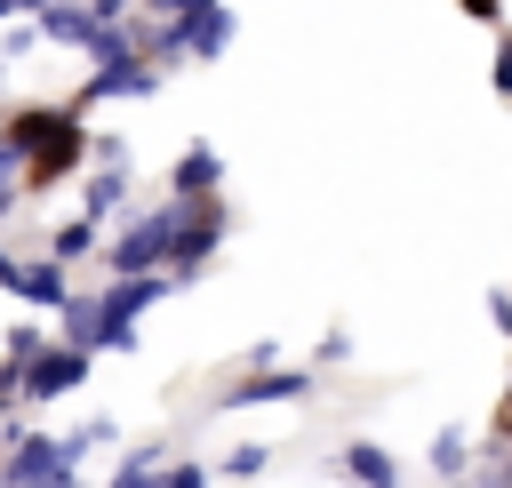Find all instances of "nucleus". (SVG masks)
I'll use <instances>...</instances> for the list:
<instances>
[{
    "label": "nucleus",
    "instance_id": "obj_1",
    "mask_svg": "<svg viewBox=\"0 0 512 488\" xmlns=\"http://www.w3.org/2000/svg\"><path fill=\"white\" fill-rule=\"evenodd\" d=\"M336 472L360 480V488H400V464H392V448H376V440H352V448L336 456Z\"/></svg>",
    "mask_w": 512,
    "mask_h": 488
},
{
    "label": "nucleus",
    "instance_id": "obj_2",
    "mask_svg": "<svg viewBox=\"0 0 512 488\" xmlns=\"http://www.w3.org/2000/svg\"><path fill=\"white\" fill-rule=\"evenodd\" d=\"M472 464H480V456H472V432H464V424H440V432H432V472H440V480H472Z\"/></svg>",
    "mask_w": 512,
    "mask_h": 488
},
{
    "label": "nucleus",
    "instance_id": "obj_3",
    "mask_svg": "<svg viewBox=\"0 0 512 488\" xmlns=\"http://www.w3.org/2000/svg\"><path fill=\"white\" fill-rule=\"evenodd\" d=\"M304 384H312V376H256V384L232 392V408H248V400H304Z\"/></svg>",
    "mask_w": 512,
    "mask_h": 488
},
{
    "label": "nucleus",
    "instance_id": "obj_4",
    "mask_svg": "<svg viewBox=\"0 0 512 488\" xmlns=\"http://www.w3.org/2000/svg\"><path fill=\"white\" fill-rule=\"evenodd\" d=\"M472 480H480V488H512V440H480Z\"/></svg>",
    "mask_w": 512,
    "mask_h": 488
},
{
    "label": "nucleus",
    "instance_id": "obj_5",
    "mask_svg": "<svg viewBox=\"0 0 512 488\" xmlns=\"http://www.w3.org/2000/svg\"><path fill=\"white\" fill-rule=\"evenodd\" d=\"M488 80H496V96H504V104H512V40H504V48H496V64H488Z\"/></svg>",
    "mask_w": 512,
    "mask_h": 488
},
{
    "label": "nucleus",
    "instance_id": "obj_6",
    "mask_svg": "<svg viewBox=\"0 0 512 488\" xmlns=\"http://www.w3.org/2000/svg\"><path fill=\"white\" fill-rule=\"evenodd\" d=\"M488 320H496V328L512 336V288H496V296H488Z\"/></svg>",
    "mask_w": 512,
    "mask_h": 488
},
{
    "label": "nucleus",
    "instance_id": "obj_7",
    "mask_svg": "<svg viewBox=\"0 0 512 488\" xmlns=\"http://www.w3.org/2000/svg\"><path fill=\"white\" fill-rule=\"evenodd\" d=\"M456 8H464V16H480V24H496V16H504V0H456Z\"/></svg>",
    "mask_w": 512,
    "mask_h": 488
},
{
    "label": "nucleus",
    "instance_id": "obj_8",
    "mask_svg": "<svg viewBox=\"0 0 512 488\" xmlns=\"http://www.w3.org/2000/svg\"><path fill=\"white\" fill-rule=\"evenodd\" d=\"M448 488H480V480H448Z\"/></svg>",
    "mask_w": 512,
    "mask_h": 488
}]
</instances>
